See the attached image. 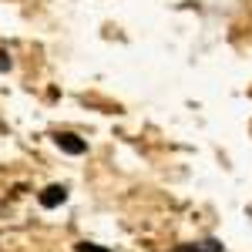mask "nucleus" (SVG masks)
I'll return each instance as SVG.
<instances>
[{
    "mask_svg": "<svg viewBox=\"0 0 252 252\" xmlns=\"http://www.w3.org/2000/svg\"><path fill=\"white\" fill-rule=\"evenodd\" d=\"M54 141H58V148L61 152H67V155H84L88 152V141H81L78 135H54Z\"/></svg>",
    "mask_w": 252,
    "mask_h": 252,
    "instance_id": "1",
    "label": "nucleus"
},
{
    "mask_svg": "<svg viewBox=\"0 0 252 252\" xmlns=\"http://www.w3.org/2000/svg\"><path fill=\"white\" fill-rule=\"evenodd\" d=\"M64 198H67V189H64V185H47V189L40 192V205H44V209H58Z\"/></svg>",
    "mask_w": 252,
    "mask_h": 252,
    "instance_id": "2",
    "label": "nucleus"
},
{
    "mask_svg": "<svg viewBox=\"0 0 252 252\" xmlns=\"http://www.w3.org/2000/svg\"><path fill=\"white\" fill-rule=\"evenodd\" d=\"M175 252H222V242L219 239H205V242H192V246L175 249Z\"/></svg>",
    "mask_w": 252,
    "mask_h": 252,
    "instance_id": "3",
    "label": "nucleus"
},
{
    "mask_svg": "<svg viewBox=\"0 0 252 252\" xmlns=\"http://www.w3.org/2000/svg\"><path fill=\"white\" fill-rule=\"evenodd\" d=\"M78 252H108V249H101V246H91V242H81Z\"/></svg>",
    "mask_w": 252,
    "mask_h": 252,
    "instance_id": "4",
    "label": "nucleus"
},
{
    "mask_svg": "<svg viewBox=\"0 0 252 252\" xmlns=\"http://www.w3.org/2000/svg\"><path fill=\"white\" fill-rule=\"evenodd\" d=\"M0 71H10V54L7 51H0Z\"/></svg>",
    "mask_w": 252,
    "mask_h": 252,
    "instance_id": "5",
    "label": "nucleus"
}]
</instances>
